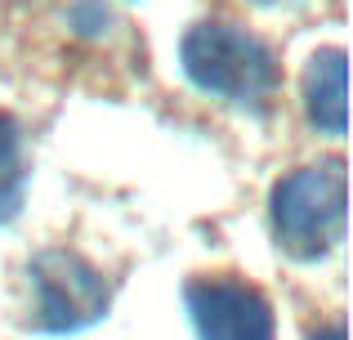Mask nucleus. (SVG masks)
Masks as SVG:
<instances>
[{"label":"nucleus","mask_w":353,"mask_h":340,"mask_svg":"<svg viewBox=\"0 0 353 340\" xmlns=\"http://www.w3.org/2000/svg\"><path fill=\"white\" fill-rule=\"evenodd\" d=\"M277 246L295 260H318L345 242V166L322 161L286 174L273 188Z\"/></svg>","instance_id":"obj_1"},{"label":"nucleus","mask_w":353,"mask_h":340,"mask_svg":"<svg viewBox=\"0 0 353 340\" xmlns=\"http://www.w3.org/2000/svg\"><path fill=\"white\" fill-rule=\"evenodd\" d=\"M183 72L197 90L233 103H259L277 86V63L259 36L233 23H201L183 36Z\"/></svg>","instance_id":"obj_2"},{"label":"nucleus","mask_w":353,"mask_h":340,"mask_svg":"<svg viewBox=\"0 0 353 340\" xmlns=\"http://www.w3.org/2000/svg\"><path fill=\"white\" fill-rule=\"evenodd\" d=\"M32 278V327L41 332H81L108 314L112 287L77 251H41L27 269Z\"/></svg>","instance_id":"obj_3"},{"label":"nucleus","mask_w":353,"mask_h":340,"mask_svg":"<svg viewBox=\"0 0 353 340\" xmlns=\"http://www.w3.org/2000/svg\"><path fill=\"white\" fill-rule=\"evenodd\" d=\"M188 300L192 327L201 340H273L277 323H273V305L264 300V291L250 287L241 278H197L183 291Z\"/></svg>","instance_id":"obj_4"},{"label":"nucleus","mask_w":353,"mask_h":340,"mask_svg":"<svg viewBox=\"0 0 353 340\" xmlns=\"http://www.w3.org/2000/svg\"><path fill=\"white\" fill-rule=\"evenodd\" d=\"M304 108L322 134H345V50H318L304 72Z\"/></svg>","instance_id":"obj_5"},{"label":"nucleus","mask_w":353,"mask_h":340,"mask_svg":"<svg viewBox=\"0 0 353 340\" xmlns=\"http://www.w3.org/2000/svg\"><path fill=\"white\" fill-rule=\"evenodd\" d=\"M27 188V161H23V130L9 112H0V224L18 215Z\"/></svg>","instance_id":"obj_6"},{"label":"nucleus","mask_w":353,"mask_h":340,"mask_svg":"<svg viewBox=\"0 0 353 340\" xmlns=\"http://www.w3.org/2000/svg\"><path fill=\"white\" fill-rule=\"evenodd\" d=\"M313 340H345V327H340V323H331V327H322V332L313 336Z\"/></svg>","instance_id":"obj_7"}]
</instances>
